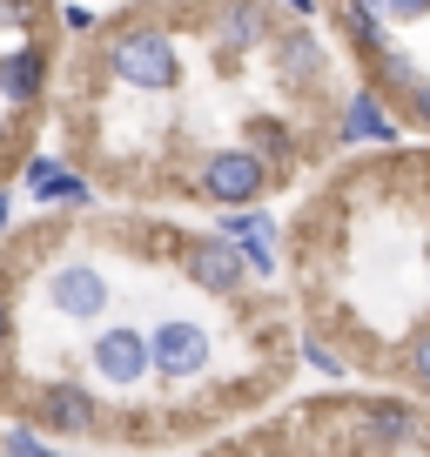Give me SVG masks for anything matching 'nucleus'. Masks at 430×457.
Instances as JSON below:
<instances>
[{
    "label": "nucleus",
    "mask_w": 430,
    "mask_h": 457,
    "mask_svg": "<svg viewBox=\"0 0 430 457\" xmlns=\"http://www.w3.org/2000/svg\"><path fill=\"white\" fill-rule=\"evenodd\" d=\"M101 74L121 87H135V95H169L175 81H182V41H175V28L161 14H115L101 21Z\"/></svg>",
    "instance_id": "1"
},
{
    "label": "nucleus",
    "mask_w": 430,
    "mask_h": 457,
    "mask_svg": "<svg viewBox=\"0 0 430 457\" xmlns=\"http://www.w3.org/2000/svg\"><path fill=\"white\" fill-rule=\"evenodd\" d=\"M269 162L249 155L243 142H222V148H202V155H188V195L209 202V209H256L262 195H269Z\"/></svg>",
    "instance_id": "2"
},
{
    "label": "nucleus",
    "mask_w": 430,
    "mask_h": 457,
    "mask_svg": "<svg viewBox=\"0 0 430 457\" xmlns=\"http://www.w3.org/2000/svg\"><path fill=\"white\" fill-rule=\"evenodd\" d=\"M202 34H209L222 68H243L249 54H269L276 41V0H209L202 7Z\"/></svg>",
    "instance_id": "3"
},
{
    "label": "nucleus",
    "mask_w": 430,
    "mask_h": 457,
    "mask_svg": "<svg viewBox=\"0 0 430 457\" xmlns=\"http://www.w3.org/2000/svg\"><path fill=\"white\" fill-rule=\"evenodd\" d=\"M169 249H175V270H182V283H195L202 296H222V303H236L256 276L243 270V256H236V243H222V236H169Z\"/></svg>",
    "instance_id": "4"
},
{
    "label": "nucleus",
    "mask_w": 430,
    "mask_h": 457,
    "mask_svg": "<svg viewBox=\"0 0 430 457\" xmlns=\"http://www.w3.org/2000/svg\"><path fill=\"white\" fill-rule=\"evenodd\" d=\"M209 357H215V343H209V329H202L195 316H161V323L148 329V370L169 390L195 384V377L209 370Z\"/></svg>",
    "instance_id": "5"
},
{
    "label": "nucleus",
    "mask_w": 430,
    "mask_h": 457,
    "mask_svg": "<svg viewBox=\"0 0 430 457\" xmlns=\"http://www.w3.org/2000/svg\"><path fill=\"white\" fill-rule=\"evenodd\" d=\"M87 370L101 377L108 390H135L148 384V329L142 323H101L95 343H87Z\"/></svg>",
    "instance_id": "6"
},
{
    "label": "nucleus",
    "mask_w": 430,
    "mask_h": 457,
    "mask_svg": "<svg viewBox=\"0 0 430 457\" xmlns=\"http://www.w3.org/2000/svg\"><path fill=\"white\" fill-rule=\"evenodd\" d=\"M34 424L54 430V437H95L101 430V403L87 384H74V377H47V384H34Z\"/></svg>",
    "instance_id": "7"
},
{
    "label": "nucleus",
    "mask_w": 430,
    "mask_h": 457,
    "mask_svg": "<svg viewBox=\"0 0 430 457\" xmlns=\"http://www.w3.org/2000/svg\"><path fill=\"white\" fill-rule=\"evenodd\" d=\"M336 142L343 148H390V142H403V114L370 81H357L343 95V108H336Z\"/></svg>",
    "instance_id": "8"
},
{
    "label": "nucleus",
    "mask_w": 430,
    "mask_h": 457,
    "mask_svg": "<svg viewBox=\"0 0 430 457\" xmlns=\"http://www.w3.org/2000/svg\"><path fill=\"white\" fill-rule=\"evenodd\" d=\"M41 296L54 316H68V323H95V316H108V276L95 270V262H54V270L41 276Z\"/></svg>",
    "instance_id": "9"
},
{
    "label": "nucleus",
    "mask_w": 430,
    "mask_h": 457,
    "mask_svg": "<svg viewBox=\"0 0 430 457\" xmlns=\"http://www.w3.org/2000/svg\"><path fill=\"white\" fill-rule=\"evenodd\" d=\"M215 236L222 243H236V256H243L249 276H276V243H283V222H276L269 209H222L215 215Z\"/></svg>",
    "instance_id": "10"
},
{
    "label": "nucleus",
    "mask_w": 430,
    "mask_h": 457,
    "mask_svg": "<svg viewBox=\"0 0 430 457\" xmlns=\"http://www.w3.org/2000/svg\"><path fill=\"white\" fill-rule=\"evenodd\" d=\"M269 54L283 61V81H289V87H302V95L330 87V47L310 34V21H296V28H276Z\"/></svg>",
    "instance_id": "11"
},
{
    "label": "nucleus",
    "mask_w": 430,
    "mask_h": 457,
    "mask_svg": "<svg viewBox=\"0 0 430 457\" xmlns=\"http://www.w3.org/2000/svg\"><path fill=\"white\" fill-rule=\"evenodd\" d=\"M21 182H28V202H41V209H87L95 202V182L81 169H68V162H54V155H34L21 169Z\"/></svg>",
    "instance_id": "12"
},
{
    "label": "nucleus",
    "mask_w": 430,
    "mask_h": 457,
    "mask_svg": "<svg viewBox=\"0 0 430 457\" xmlns=\"http://www.w3.org/2000/svg\"><path fill=\"white\" fill-rule=\"evenodd\" d=\"M330 7H336V34H343V47L357 61H370V54L390 47V21L376 14L370 0H330Z\"/></svg>",
    "instance_id": "13"
},
{
    "label": "nucleus",
    "mask_w": 430,
    "mask_h": 457,
    "mask_svg": "<svg viewBox=\"0 0 430 457\" xmlns=\"http://www.w3.org/2000/svg\"><path fill=\"white\" fill-rule=\"evenodd\" d=\"M350 417H357V424L370 430V444H410L417 430H424L417 403H403V397H370V403H357Z\"/></svg>",
    "instance_id": "14"
},
{
    "label": "nucleus",
    "mask_w": 430,
    "mask_h": 457,
    "mask_svg": "<svg viewBox=\"0 0 430 457\" xmlns=\"http://www.w3.org/2000/svg\"><path fill=\"white\" fill-rule=\"evenodd\" d=\"M243 148L269 162V175L296 169V129H289L283 114H249V121H243Z\"/></svg>",
    "instance_id": "15"
},
{
    "label": "nucleus",
    "mask_w": 430,
    "mask_h": 457,
    "mask_svg": "<svg viewBox=\"0 0 430 457\" xmlns=\"http://www.w3.org/2000/svg\"><path fill=\"white\" fill-rule=\"evenodd\" d=\"M397 114H403V129H424L430 135V74H417V81L397 95Z\"/></svg>",
    "instance_id": "16"
},
{
    "label": "nucleus",
    "mask_w": 430,
    "mask_h": 457,
    "mask_svg": "<svg viewBox=\"0 0 430 457\" xmlns=\"http://www.w3.org/2000/svg\"><path fill=\"white\" fill-rule=\"evenodd\" d=\"M403 377H410V384H417V390L430 397V323L417 329L410 343H403Z\"/></svg>",
    "instance_id": "17"
},
{
    "label": "nucleus",
    "mask_w": 430,
    "mask_h": 457,
    "mask_svg": "<svg viewBox=\"0 0 430 457\" xmlns=\"http://www.w3.org/2000/svg\"><path fill=\"white\" fill-rule=\"evenodd\" d=\"M302 357H310V363H316V370H323V377H343V370H350V363L336 357V350H330V343H323V337H316V329H310V337H302Z\"/></svg>",
    "instance_id": "18"
},
{
    "label": "nucleus",
    "mask_w": 430,
    "mask_h": 457,
    "mask_svg": "<svg viewBox=\"0 0 430 457\" xmlns=\"http://www.w3.org/2000/svg\"><path fill=\"white\" fill-rule=\"evenodd\" d=\"M41 451H47V444L34 437L28 424H21V430H7V444H0V457H41Z\"/></svg>",
    "instance_id": "19"
},
{
    "label": "nucleus",
    "mask_w": 430,
    "mask_h": 457,
    "mask_svg": "<svg viewBox=\"0 0 430 457\" xmlns=\"http://www.w3.org/2000/svg\"><path fill=\"white\" fill-rule=\"evenodd\" d=\"M384 21H430V0H384Z\"/></svg>",
    "instance_id": "20"
},
{
    "label": "nucleus",
    "mask_w": 430,
    "mask_h": 457,
    "mask_svg": "<svg viewBox=\"0 0 430 457\" xmlns=\"http://www.w3.org/2000/svg\"><path fill=\"white\" fill-rule=\"evenodd\" d=\"M276 7H283L289 21H316V14H323V0H276Z\"/></svg>",
    "instance_id": "21"
},
{
    "label": "nucleus",
    "mask_w": 430,
    "mask_h": 457,
    "mask_svg": "<svg viewBox=\"0 0 430 457\" xmlns=\"http://www.w3.org/2000/svg\"><path fill=\"white\" fill-rule=\"evenodd\" d=\"M14 343V303H7V289H0V350Z\"/></svg>",
    "instance_id": "22"
},
{
    "label": "nucleus",
    "mask_w": 430,
    "mask_h": 457,
    "mask_svg": "<svg viewBox=\"0 0 430 457\" xmlns=\"http://www.w3.org/2000/svg\"><path fill=\"white\" fill-rule=\"evenodd\" d=\"M61 21H68V28H74V34H95V28H101V21H95V14H87V7H68V14H61Z\"/></svg>",
    "instance_id": "23"
},
{
    "label": "nucleus",
    "mask_w": 430,
    "mask_h": 457,
    "mask_svg": "<svg viewBox=\"0 0 430 457\" xmlns=\"http://www.w3.org/2000/svg\"><path fill=\"white\" fill-rule=\"evenodd\" d=\"M7 215H14V202H7V188H0V236H7Z\"/></svg>",
    "instance_id": "24"
},
{
    "label": "nucleus",
    "mask_w": 430,
    "mask_h": 457,
    "mask_svg": "<svg viewBox=\"0 0 430 457\" xmlns=\"http://www.w3.org/2000/svg\"><path fill=\"white\" fill-rule=\"evenodd\" d=\"M41 457H61V451H41Z\"/></svg>",
    "instance_id": "25"
}]
</instances>
